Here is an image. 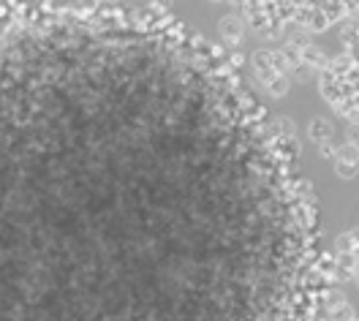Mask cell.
<instances>
[{"label":"cell","instance_id":"cell-1","mask_svg":"<svg viewBox=\"0 0 359 321\" xmlns=\"http://www.w3.org/2000/svg\"><path fill=\"white\" fill-rule=\"evenodd\" d=\"M318 93L335 109L337 117L359 125V57L335 55L318 74Z\"/></svg>","mask_w":359,"mask_h":321},{"label":"cell","instance_id":"cell-5","mask_svg":"<svg viewBox=\"0 0 359 321\" xmlns=\"http://www.w3.org/2000/svg\"><path fill=\"white\" fill-rule=\"evenodd\" d=\"M308 142L316 147V153H321L324 158L330 160L332 158V153L337 150V144H340L343 139H340L337 128L327 120V117H313V120L308 123Z\"/></svg>","mask_w":359,"mask_h":321},{"label":"cell","instance_id":"cell-3","mask_svg":"<svg viewBox=\"0 0 359 321\" xmlns=\"http://www.w3.org/2000/svg\"><path fill=\"white\" fill-rule=\"evenodd\" d=\"M283 60H286V69L292 74V79L297 82H308V79H318V74L327 66V55L324 49L316 44L313 36L308 33H292L286 36L283 46H278Z\"/></svg>","mask_w":359,"mask_h":321},{"label":"cell","instance_id":"cell-4","mask_svg":"<svg viewBox=\"0 0 359 321\" xmlns=\"http://www.w3.org/2000/svg\"><path fill=\"white\" fill-rule=\"evenodd\" d=\"M330 275L332 280L359 289V226L335 237L330 253Z\"/></svg>","mask_w":359,"mask_h":321},{"label":"cell","instance_id":"cell-8","mask_svg":"<svg viewBox=\"0 0 359 321\" xmlns=\"http://www.w3.org/2000/svg\"><path fill=\"white\" fill-rule=\"evenodd\" d=\"M245 33H248V22L243 20L240 11L224 14L218 20V36H221L224 46H229V49H237V46L243 44L245 41Z\"/></svg>","mask_w":359,"mask_h":321},{"label":"cell","instance_id":"cell-6","mask_svg":"<svg viewBox=\"0 0 359 321\" xmlns=\"http://www.w3.org/2000/svg\"><path fill=\"white\" fill-rule=\"evenodd\" d=\"M330 163H332V172H335L340 180H354L359 175V147L343 139L337 144V150L332 153Z\"/></svg>","mask_w":359,"mask_h":321},{"label":"cell","instance_id":"cell-7","mask_svg":"<svg viewBox=\"0 0 359 321\" xmlns=\"http://www.w3.org/2000/svg\"><path fill=\"white\" fill-rule=\"evenodd\" d=\"M324 321H359L351 299L346 297L337 286H330L324 297Z\"/></svg>","mask_w":359,"mask_h":321},{"label":"cell","instance_id":"cell-2","mask_svg":"<svg viewBox=\"0 0 359 321\" xmlns=\"http://www.w3.org/2000/svg\"><path fill=\"white\" fill-rule=\"evenodd\" d=\"M250 76L267 98H286L294 82L278 46H262L250 55Z\"/></svg>","mask_w":359,"mask_h":321}]
</instances>
